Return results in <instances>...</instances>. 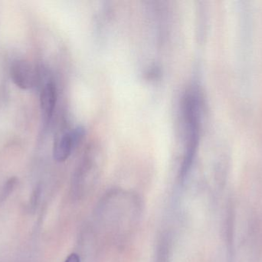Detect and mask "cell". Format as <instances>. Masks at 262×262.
I'll use <instances>...</instances> for the list:
<instances>
[{
    "instance_id": "obj_6",
    "label": "cell",
    "mask_w": 262,
    "mask_h": 262,
    "mask_svg": "<svg viewBox=\"0 0 262 262\" xmlns=\"http://www.w3.org/2000/svg\"><path fill=\"white\" fill-rule=\"evenodd\" d=\"M64 262H81L80 261V258L77 254L72 253L66 258Z\"/></svg>"
},
{
    "instance_id": "obj_5",
    "label": "cell",
    "mask_w": 262,
    "mask_h": 262,
    "mask_svg": "<svg viewBox=\"0 0 262 262\" xmlns=\"http://www.w3.org/2000/svg\"><path fill=\"white\" fill-rule=\"evenodd\" d=\"M16 183L17 179L15 178H11L10 179L6 182L3 190H2L1 194H0V203L6 200V198L10 195Z\"/></svg>"
},
{
    "instance_id": "obj_4",
    "label": "cell",
    "mask_w": 262,
    "mask_h": 262,
    "mask_svg": "<svg viewBox=\"0 0 262 262\" xmlns=\"http://www.w3.org/2000/svg\"><path fill=\"white\" fill-rule=\"evenodd\" d=\"M74 133L75 132L72 131V132L64 134L54 146V158L58 163L66 161L75 146H78L81 142Z\"/></svg>"
},
{
    "instance_id": "obj_1",
    "label": "cell",
    "mask_w": 262,
    "mask_h": 262,
    "mask_svg": "<svg viewBox=\"0 0 262 262\" xmlns=\"http://www.w3.org/2000/svg\"><path fill=\"white\" fill-rule=\"evenodd\" d=\"M200 98L193 92H188L183 102V113L186 126V146L182 165L181 176L184 178L192 166L198 147L200 129Z\"/></svg>"
},
{
    "instance_id": "obj_3",
    "label": "cell",
    "mask_w": 262,
    "mask_h": 262,
    "mask_svg": "<svg viewBox=\"0 0 262 262\" xmlns=\"http://www.w3.org/2000/svg\"><path fill=\"white\" fill-rule=\"evenodd\" d=\"M57 89L53 83L45 85L40 95V106L44 120L49 123L52 118L57 103Z\"/></svg>"
},
{
    "instance_id": "obj_2",
    "label": "cell",
    "mask_w": 262,
    "mask_h": 262,
    "mask_svg": "<svg viewBox=\"0 0 262 262\" xmlns=\"http://www.w3.org/2000/svg\"><path fill=\"white\" fill-rule=\"evenodd\" d=\"M10 76L14 84L23 90L32 89L35 85V72L32 66L24 60H17L12 63Z\"/></svg>"
}]
</instances>
